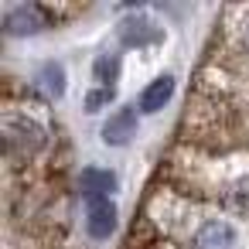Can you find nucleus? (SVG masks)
Here are the masks:
<instances>
[{"label": "nucleus", "instance_id": "obj_1", "mask_svg": "<svg viewBox=\"0 0 249 249\" xmlns=\"http://www.w3.org/2000/svg\"><path fill=\"white\" fill-rule=\"evenodd\" d=\"M154 212L160 215L157 222L167 225L188 249H239L242 232L232 218L184 205V201H154Z\"/></svg>", "mask_w": 249, "mask_h": 249}, {"label": "nucleus", "instance_id": "obj_2", "mask_svg": "<svg viewBox=\"0 0 249 249\" xmlns=\"http://www.w3.org/2000/svg\"><path fill=\"white\" fill-rule=\"evenodd\" d=\"M4 143L11 154H18V150L35 154L45 143V126L38 120H31L28 113H7L4 116Z\"/></svg>", "mask_w": 249, "mask_h": 249}, {"label": "nucleus", "instance_id": "obj_3", "mask_svg": "<svg viewBox=\"0 0 249 249\" xmlns=\"http://www.w3.org/2000/svg\"><path fill=\"white\" fill-rule=\"evenodd\" d=\"M86 229H89L92 239H109L116 232V205H113V198L86 201Z\"/></svg>", "mask_w": 249, "mask_h": 249}, {"label": "nucleus", "instance_id": "obj_4", "mask_svg": "<svg viewBox=\"0 0 249 249\" xmlns=\"http://www.w3.org/2000/svg\"><path fill=\"white\" fill-rule=\"evenodd\" d=\"M4 28L7 35H35L41 28H48V11L45 7H11L7 18H4Z\"/></svg>", "mask_w": 249, "mask_h": 249}, {"label": "nucleus", "instance_id": "obj_5", "mask_svg": "<svg viewBox=\"0 0 249 249\" xmlns=\"http://www.w3.org/2000/svg\"><path fill=\"white\" fill-rule=\"evenodd\" d=\"M79 184H82L86 201H99V198H109V191L116 188V174L106 167H86Z\"/></svg>", "mask_w": 249, "mask_h": 249}, {"label": "nucleus", "instance_id": "obj_6", "mask_svg": "<svg viewBox=\"0 0 249 249\" xmlns=\"http://www.w3.org/2000/svg\"><path fill=\"white\" fill-rule=\"evenodd\" d=\"M120 38H123L130 48H143V45H154V41L160 38V28H157L150 18H130V21H123V28H120Z\"/></svg>", "mask_w": 249, "mask_h": 249}, {"label": "nucleus", "instance_id": "obj_7", "mask_svg": "<svg viewBox=\"0 0 249 249\" xmlns=\"http://www.w3.org/2000/svg\"><path fill=\"white\" fill-rule=\"evenodd\" d=\"M133 130H137V109L123 106V109H116V113L106 120L103 140H106V143H126V140L133 137Z\"/></svg>", "mask_w": 249, "mask_h": 249}, {"label": "nucleus", "instance_id": "obj_8", "mask_svg": "<svg viewBox=\"0 0 249 249\" xmlns=\"http://www.w3.org/2000/svg\"><path fill=\"white\" fill-rule=\"evenodd\" d=\"M174 96V75H157L143 92H140V113H157V109H164V103Z\"/></svg>", "mask_w": 249, "mask_h": 249}, {"label": "nucleus", "instance_id": "obj_9", "mask_svg": "<svg viewBox=\"0 0 249 249\" xmlns=\"http://www.w3.org/2000/svg\"><path fill=\"white\" fill-rule=\"evenodd\" d=\"M218 198H222L235 215H249V174H239V178L225 181L222 191H218Z\"/></svg>", "mask_w": 249, "mask_h": 249}, {"label": "nucleus", "instance_id": "obj_10", "mask_svg": "<svg viewBox=\"0 0 249 249\" xmlns=\"http://www.w3.org/2000/svg\"><path fill=\"white\" fill-rule=\"evenodd\" d=\"M48 96H62L65 92V69L58 65V62H48V65H41V72H38V79H35Z\"/></svg>", "mask_w": 249, "mask_h": 249}, {"label": "nucleus", "instance_id": "obj_11", "mask_svg": "<svg viewBox=\"0 0 249 249\" xmlns=\"http://www.w3.org/2000/svg\"><path fill=\"white\" fill-rule=\"evenodd\" d=\"M229 35L249 55V7H232L229 11Z\"/></svg>", "mask_w": 249, "mask_h": 249}, {"label": "nucleus", "instance_id": "obj_12", "mask_svg": "<svg viewBox=\"0 0 249 249\" xmlns=\"http://www.w3.org/2000/svg\"><path fill=\"white\" fill-rule=\"evenodd\" d=\"M92 75H96V82H103V89H113L109 82H116V75H120V55H113V52L99 55L92 65Z\"/></svg>", "mask_w": 249, "mask_h": 249}, {"label": "nucleus", "instance_id": "obj_13", "mask_svg": "<svg viewBox=\"0 0 249 249\" xmlns=\"http://www.w3.org/2000/svg\"><path fill=\"white\" fill-rule=\"evenodd\" d=\"M113 99V89H96V92H89L86 96V106H89V113H96L99 106H106Z\"/></svg>", "mask_w": 249, "mask_h": 249}]
</instances>
